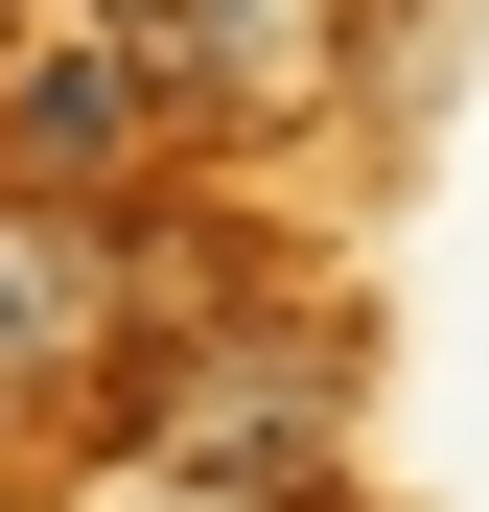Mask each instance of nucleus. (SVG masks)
<instances>
[{"instance_id": "nucleus-3", "label": "nucleus", "mask_w": 489, "mask_h": 512, "mask_svg": "<svg viewBox=\"0 0 489 512\" xmlns=\"http://www.w3.org/2000/svg\"><path fill=\"white\" fill-rule=\"evenodd\" d=\"M303 443H326V350L303 326H257V350H210V373L140 396V466H210V489H280Z\"/></svg>"}, {"instance_id": "nucleus-4", "label": "nucleus", "mask_w": 489, "mask_h": 512, "mask_svg": "<svg viewBox=\"0 0 489 512\" xmlns=\"http://www.w3.org/2000/svg\"><path fill=\"white\" fill-rule=\"evenodd\" d=\"M350 24H373V0H187V24H163V70H187V117H303Z\"/></svg>"}, {"instance_id": "nucleus-2", "label": "nucleus", "mask_w": 489, "mask_h": 512, "mask_svg": "<svg viewBox=\"0 0 489 512\" xmlns=\"http://www.w3.org/2000/svg\"><path fill=\"white\" fill-rule=\"evenodd\" d=\"M117 210H70V187H0V396H47V373H94L117 350Z\"/></svg>"}, {"instance_id": "nucleus-1", "label": "nucleus", "mask_w": 489, "mask_h": 512, "mask_svg": "<svg viewBox=\"0 0 489 512\" xmlns=\"http://www.w3.org/2000/svg\"><path fill=\"white\" fill-rule=\"evenodd\" d=\"M163 140H187V70H163V24H94V0H24V24H0V187L117 210Z\"/></svg>"}, {"instance_id": "nucleus-6", "label": "nucleus", "mask_w": 489, "mask_h": 512, "mask_svg": "<svg viewBox=\"0 0 489 512\" xmlns=\"http://www.w3.org/2000/svg\"><path fill=\"white\" fill-rule=\"evenodd\" d=\"M94 24H187V0H94Z\"/></svg>"}, {"instance_id": "nucleus-5", "label": "nucleus", "mask_w": 489, "mask_h": 512, "mask_svg": "<svg viewBox=\"0 0 489 512\" xmlns=\"http://www.w3.org/2000/svg\"><path fill=\"white\" fill-rule=\"evenodd\" d=\"M94 512H280V489H210V466H117Z\"/></svg>"}]
</instances>
